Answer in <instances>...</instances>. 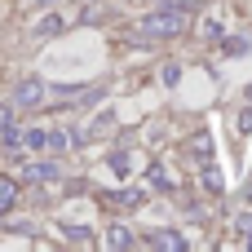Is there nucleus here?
<instances>
[{"label":"nucleus","mask_w":252,"mask_h":252,"mask_svg":"<svg viewBox=\"0 0 252 252\" xmlns=\"http://www.w3.org/2000/svg\"><path fill=\"white\" fill-rule=\"evenodd\" d=\"M186 9H177V4H164V9H155V13H146L142 18V35L146 40H173V35H182L186 31Z\"/></svg>","instance_id":"nucleus-1"},{"label":"nucleus","mask_w":252,"mask_h":252,"mask_svg":"<svg viewBox=\"0 0 252 252\" xmlns=\"http://www.w3.org/2000/svg\"><path fill=\"white\" fill-rule=\"evenodd\" d=\"M186 151H190V159H195L199 168H204V164H213V133H204V128H199V133L186 142Z\"/></svg>","instance_id":"nucleus-2"},{"label":"nucleus","mask_w":252,"mask_h":252,"mask_svg":"<svg viewBox=\"0 0 252 252\" xmlns=\"http://www.w3.org/2000/svg\"><path fill=\"white\" fill-rule=\"evenodd\" d=\"M146 244L159 248V252H182L186 248V239H182L177 230H155V235H146Z\"/></svg>","instance_id":"nucleus-3"},{"label":"nucleus","mask_w":252,"mask_h":252,"mask_svg":"<svg viewBox=\"0 0 252 252\" xmlns=\"http://www.w3.org/2000/svg\"><path fill=\"white\" fill-rule=\"evenodd\" d=\"M40 97H44V84H40V80H22V84H18V93H13V102H18V106H35Z\"/></svg>","instance_id":"nucleus-4"},{"label":"nucleus","mask_w":252,"mask_h":252,"mask_svg":"<svg viewBox=\"0 0 252 252\" xmlns=\"http://www.w3.org/2000/svg\"><path fill=\"white\" fill-rule=\"evenodd\" d=\"M133 244V235H128V226H120V221H111L106 226V248H128Z\"/></svg>","instance_id":"nucleus-5"},{"label":"nucleus","mask_w":252,"mask_h":252,"mask_svg":"<svg viewBox=\"0 0 252 252\" xmlns=\"http://www.w3.org/2000/svg\"><path fill=\"white\" fill-rule=\"evenodd\" d=\"M13 204H18V182H13V177H0V217H4Z\"/></svg>","instance_id":"nucleus-6"},{"label":"nucleus","mask_w":252,"mask_h":252,"mask_svg":"<svg viewBox=\"0 0 252 252\" xmlns=\"http://www.w3.org/2000/svg\"><path fill=\"white\" fill-rule=\"evenodd\" d=\"M204 190L208 195H221L226 190V182H221V173H213V164H204Z\"/></svg>","instance_id":"nucleus-7"},{"label":"nucleus","mask_w":252,"mask_h":252,"mask_svg":"<svg viewBox=\"0 0 252 252\" xmlns=\"http://www.w3.org/2000/svg\"><path fill=\"white\" fill-rule=\"evenodd\" d=\"M151 186H159V190H173V177H168V173L155 164V168H151Z\"/></svg>","instance_id":"nucleus-8"},{"label":"nucleus","mask_w":252,"mask_h":252,"mask_svg":"<svg viewBox=\"0 0 252 252\" xmlns=\"http://www.w3.org/2000/svg\"><path fill=\"white\" fill-rule=\"evenodd\" d=\"M226 53H230V58H239V53H248V40H226Z\"/></svg>","instance_id":"nucleus-9"},{"label":"nucleus","mask_w":252,"mask_h":252,"mask_svg":"<svg viewBox=\"0 0 252 252\" xmlns=\"http://www.w3.org/2000/svg\"><path fill=\"white\" fill-rule=\"evenodd\" d=\"M27 177H53V164H31Z\"/></svg>","instance_id":"nucleus-10"},{"label":"nucleus","mask_w":252,"mask_h":252,"mask_svg":"<svg viewBox=\"0 0 252 252\" xmlns=\"http://www.w3.org/2000/svg\"><path fill=\"white\" fill-rule=\"evenodd\" d=\"M13 128V106H0V133Z\"/></svg>","instance_id":"nucleus-11"},{"label":"nucleus","mask_w":252,"mask_h":252,"mask_svg":"<svg viewBox=\"0 0 252 252\" xmlns=\"http://www.w3.org/2000/svg\"><path fill=\"white\" fill-rule=\"evenodd\" d=\"M27 142H31V146H49V133H40V128H31V133H27Z\"/></svg>","instance_id":"nucleus-12"},{"label":"nucleus","mask_w":252,"mask_h":252,"mask_svg":"<svg viewBox=\"0 0 252 252\" xmlns=\"http://www.w3.org/2000/svg\"><path fill=\"white\" fill-rule=\"evenodd\" d=\"M53 31H62V18H49V22L40 27V35H53Z\"/></svg>","instance_id":"nucleus-13"},{"label":"nucleus","mask_w":252,"mask_h":252,"mask_svg":"<svg viewBox=\"0 0 252 252\" xmlns=\"http://www.w3.org/2000/svg\"><path fill=\"white\" fill-rule=\"evenodd\" d=\"M248 106H252V84H248Z\"/></svg>","instance_id":"nucleus-14"},{"label":"nucleus","mask_w":252,"mask_h":252,"mask_svg":"<svg viewBox=\"0 0 252 252\" xmlns=\"http://www.w3.org/2000/svg\"><path fill=\"white\" fill-rule=\"evenodd\" d=\"M248 199H252V182H248Z\"/></svg>","instance_id":"nucleus-15"},{"label":"nucleus","mask_w":252,"mask_h":252,"mask_svg":"<svg viewBox=\"0 0 252 252\" xmlns=\"http://www.w3.org/2000/svg\"><path fill=\"white\" fill-rule=\"evenodd\" d=\"M159 4H168V0H159Z\"/></svg>","instance_id":"nucleus-16"}]
</instances>
